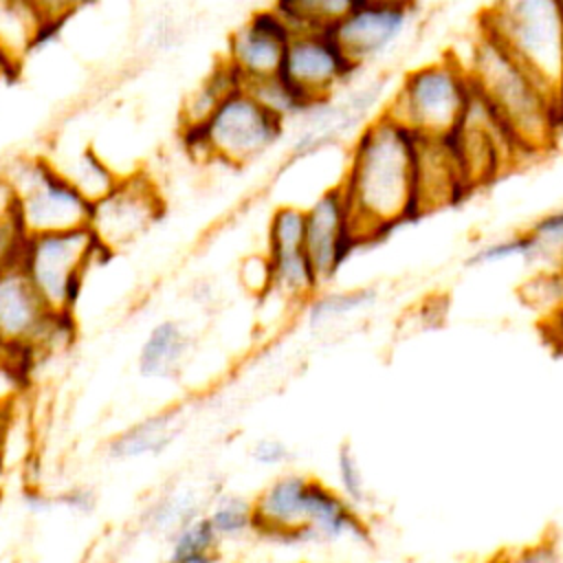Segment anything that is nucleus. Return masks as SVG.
Segmentation results:
<instances>
[{"mask_svg": "<svg viewBox=\"0 0 563 563\" xmlns=\"http://www.w3.org/2000/svg\"><path fill=\"white\" fill-rule=\"evenodd\" d=\"M2 70H4V66H2V62H0V73H2Z\"/></svg>", "mask_w": 563, "mask_h": 563, "instance_id": "40", "label": "nucleus"}, {"mask_svg": "<svg viewBox=\"0 0 563 563\" xmlns=\"http://www.w3.org/2000/svg\"><path fill=\"white\" fill-rule=\"evenodd\" d=\"M205 519L209 521L220 543L255 532L253 499H246L235 493L216 495L205 508Z\"/></svg>", "mask_w": 563, "mask_h": 563, "instance_id": "24", "label": "nucleus"}, {"mask_svg": "<svg viewBox=\"0 0 563 563\" xmlns=\"http://www.w3.org/2000/svg\"><path fill=\"white\" fill-rule=\"evenodd\" d=\"M273 7L295 35V33H306V31H332L334 24L350 9V2L297 0V2H277Z\"/></svg>", "mask_w": 563, "mask_h": 563, "instance_id": "25", "label": "nucleus"}, {"mask_svg": "<svg viewBox=\"0 0 563 563\" xmlns=\"http://www.w3.org/2000/svg\"><path fill=\"white\" fill-rule=\"evenodd\" d=\"M411 9V4L396 0L350 2V9L330 33L350 62L361 68L398 42L409 24Z\"/></svg>", "mask_w": 563, "mask_h": 563, "instance_id": "15", "label": "nucleus"}, {"mask_svg": "<svg viewBox=\"0 0 563 563\" xmlns=\"http://www.w3.org/2000/svg\"><path fill=\"white\" fill-rule=\"evenodd\" d=\"M303 246L319 290L339 273L354 246H358L339 185L319 194L303 209Z\"/></svg>", "mask_w": 563, "mask_h": 563, "instance_id": "12", "label": "nucleus"}, {"mask_svg": "<svg viewBox=\"0 0 563 563\" xmlns=\"http://www.w3.org/2000/svg\"><path fill=\"white\" fill-rule=\"evenodd\" d=\"M312 482L314 477L301 473H282L273 477L253 497L255 532L301 541L308 523Z\"/></svg>", "mask_w": 563, "mask_h": 563, "instance_id": "16", "label": "nucleus"}, {"mask_svg": "<svg viewBox=\"0 0 563 563\" xmlns=\"http://www.w3.org/2000/svg\"><path fill=\"white\" fill-rule=\"evenodd\" d=\"M178 424L180 420L176 409H161V411L147 413L141 420L117 431L108 440L106 453L110 460H119V462L161 455L176 440Z\"/></svg>", "mask_w": 563, "mask_h": 563, "instance_id": "21", "label": "nucleus"}, {"mask_svg": "<svg viewBox=\"0 0 563 563\" xmlns=\"http://www.w3.org/2000/svg\"><path fill=\"white\" fill-rule=\"evenodd\" d=\"M464 66L473 88L501 117L526 154L541 152L554 141L563 106L497 40L479 29Z\"/></svg>", "mask_w": 563, "mask_h": 563, "instance_id": "2", "label": "nucleus"}, {"mask_svg": "<svg viewBox=\"0 0 563 563\" xmlns=\"http://www.w3.org/2000/svg\"><path fill=\"white\" fill-rule=\"evenodd\" d=\"M48 161L90 205L108 196L123 176L92 145L62 150Z\"/></svg>", "mask_w": 563, "mask_h": 563, "instance_id": "22", "label": "nucleus"}, {"mask_svg": "<svg viewBox=\"0 0 563 563\" xmlns=\"http://www.w3.org/2000/svg\"><path fill=\"white\" fill-rule=\"evenodd\" d=\"M541 244L543 253H550L554 246L563 244V207L545 213L528 229Z\"/></svg>", "mask_w": 563, "mask_h": 563, "instance_id": "33", "label": "nucleus"}, {"mask_svg": "<svg viewBox=\"0 0 563 563\" xmlns=\"http://www.w3.org/2000/svg\"><path fill=\"white\" fill-rule=\"evenodd\" d=\"M158 185L143 172L123 174L114 189L90 205L88 231L106 257L141 240L163 216Z\"/></svg>", "mask_w": 563, "mask_h": 563, "instance_id": "8", "label": "nucleus"}, {"mask_svg": "<svg viewBox=\"0 0 563 563\" xmlns=\"http://www.w3.org/2000/svg\"><path fill=\"white\" fill-rule=\"evenodd\" d=\"M191 350V336L176 319L156 321L136 352V369L143 378L167 380L174 378Z\"/></svg>", "mask_w": 563, "mask_h": 563, "instance_id": "20", "label": "nucleus"}, {"mask_svg": "<svg viewBox=\"0 0 563 563\" xmlns=\"http://www.w3.org/2000/svg\"><path fill=\"white\" fill-rule=\"evenodd\" d=\"M240 282L253 295L271 290V266L266 255H249L240 266Z\"/></svg>", "mask_w": 563, "mask_h": 563, "instance_id": "31", "label": "nucleus"}, {"mask_svg": "<svg viewBox=\"0 0 563 563\" xmlns=\"http://www.w3.org/2000/svg\"><path fill=\"white\" fill-rule=\"evenodd\" d=\"M62 312H53L20 266L0 271V350L29 365L44 352Z\"/></svg>", "mask_w": 563, "mask_h": 563, "instance_id": "10", "label": "nucleus"}, {"mask_svg": "<svg viewBox=\"0 0 563 563\" xmlns=\"http://www.w3.org/2000/svg\"><path fill=\"white\" fill-rule=\"evenodd\" d=\"M99 260H106V255L88 227H84L62 233L31 235L20 268L53 312L73 314L88 271Z\"/></svg>", "mask_w": 563, "mask_h": 563, "instance_id": "7", "label": "nucleus"}, {"mask_svg": "<svg viewBox=\"0 0 563 563\" xmlns=\"http://www.w3.org/2000/svg\"><path fill=\"white\" fill-rule=\"evenodd\" d=\"M471 97L473 81L464 62L444 55L409 70L383 112L420 139H449Z\"/></svg>", "mask_w": 563, "mask_h": 563, "instance_id": "4", "label": "nucleus"}, {"mask_svg": "<svg viewBox=\"0 0 563 563\" xmlns=\"http://www.w3.org/2000/svg\"><path fill=\"white\" fill-rule=\"evenodd\" d=\"M290 37L292 31L271 4L266 9L253 11L229 35L227 53L222 59L244 88L282 73Z\"/></svg>", "mask_w": 563, "mask_h": 563, "instance_id": "13", "label": "nucleus"}, {"mask_svg": "<svg viewBox=\"0 0 563 563\" xmlns=\"http://www.w3.org/2000/svg\"><path fill=\"white\" fill-rule=\"evenodd\" d=\"M62 499H64V504L68 508L79 510V512H90L95 508V504H97V495L88 486H75V488L66 490Z\"/></svg>", "mask_w": 563, "mask_h": 563, "instance_id": "35", "label": "nucleus"}, {"mask_svg": "<svg viewBox=\"0 0 563 563\" xmlns=\"http://www.w3.org/2000/svg\"><path fill=\"white\" fill-rule=\"evenodd\" d=\"M286 123L268 112L244 88L220 101L198 128H187L183 141L198 158H216L227 165H246L264 156L284 134Z\"/></svg>", "mask_w": 563, "mask_h": 563, "instance_id": "6", "label": "nucleus"}, {"mask_svg": "<svg viewBox=\"0 0 563 563\" xmlns=\"http://www.w3.org/2000/svg\"><path fill=\"white\" fill-rule=\"evenodd\" d=\"M169 550L167 559H189V556H202V554H218L220 541L216 532L211 530L209 521L205 519V512L198 517H191L183 526H178L167 537Z\"/></svg>", "mask_w": 563, "mask_h": 563, "instance_id": "27", "label": "nucleus"}, {"mask_svg": "<svg viewBox=\"0 0 563 563\" xmlns=\"http://www.w3.org/2000/svg\"><path fill=\"white\" fill-rule=\"evenodd\" d=\"M336 479H339V488H341L339 495L350 506H354L358 510L361 506L367 504V499H369L367 482H365L361 462L350 444H341V449L336 453Z\"/></svg>", "mask_w": 563, "mask_h": 563, "instance_id": "29", "label": "nucleus"}, {"mask_svg": "<svg viewBox=\"0 0 563 563\" xmlns=\"http://www.w3.org/2000/svg\"><path fill=\"white\" fill-rule=\"evenodd\" d=\"M554 334L563 341V310L559 314H554Z\"/></svg>", "mask_w": 563, "mask_h": 563, "instance_id": "39", "label": "nucleus"}, {"mask_svg": "<svg viewBox=\"0 0 563 563\" xmlns=\"http://www.w3.org/2000/svg\"><path fill=\"white\" fill-rule=\"evenodd\" d=\"M479 29L563 106V2H497L482 13Z\"/></svg>", "mask_w": 563, "mask_h": 563, "instance_id": "3", "label": "nucleus"}, {"mask_svg": "<svg viewBox=\"0 0 563 563\" xmlns=\"http://www.w3.org/2000/svg\"><path fill=\"white\" fill-rule=\"evenodd\" d=\"M55 26L42 2L0 0V62L4 70L18 68Z\"/></svg>", "mask_w": 563, "mask_h": 563, "instance_id": "19", "label": "nucleus"}, {"mask_svg": "<svg viewBox=\"0 0 563 563\" xmlns=\"http://www.w3.org/2000/svg\"><path fill=\"white\" fill-rule=\"evenodd\" d=\"M264 255L271 266V290L282 299L308 303V299L319 292L303 246L301 207L282 205L273 211Z\"/></svg>", "mask_w": 563, "mask_h": 563, "instance_id": "14", "label": "nucleus"}, {"mask_svg": "<svg viewBox=\"0 0 563 563\" xmlns=\"http://www.w3.org/2000/svg\"><path fill=\"white\" fill-rule=\"evenodd\" d=\"M545 255L539 240L530 233H515L495 242H488L484 246H479L468 262L473 266H484V264H499V262H510V260H537Z\"/></svg>", "mask_w": 563, "mask_h": 563, "instance_id": "28", "label": "nucleus"}, {"mask_svg": "<svg viewBox=\"0 0 563 563\" xmlns=\"http://www.w3.org/2000/svg\"><path fill=\"white\" fill-rule=\"evenodd\" d=\"M356 70L330 31H306L290 37L279 75L317 106L332 99Z\"/></svg>", "mask_w": 563, "mask_h": 563, "instance_id": "11", "label": "nucleus"}, {"mask_svg": "<svg viewBox=\"0 0 563 563\" xmlns=\"http://www.w3.org/2000/svg\"><path fill=\"white\" fill-rule=\"evenodd\" d=\"M497 563H563V556L552 543L541 541L534 545L519 548L510 554H504Z\"/></svg>", "mask_w": 563, "mask_h": 563, "instance_id": "34", "label": "nucleus"}, {"mask_svg": "<svg viewBox=\"0 0 563 563\" xmlns=\"http://www.w3.org/2000/svg\"><path fill=\"white\" fill-rule=\"evenodd\" d=\"M416 156L418 136L383 110L358 130L336 183L358 244L378 240L418 216Z\"/></svg>", "mask_w": 563, "mask_h": 563, "instance_id": "1", "label": "nucleus"}, {"mask_svg": "<svg viewBox=\"0 0 563 563\" xmlns=\"http://www.w3.org/2000/svg\"><path fill=\"white\" fill-rule=\"evenodd\" d=\"M9 418H11V407H2L0 405V449H2V440H4V431H7ZM2 471H4V464H2V457H0V479H2Z\"/></svg>", "mask_w": 563, "mask_h": 563, "instance_id": "37", "label": "nucleus"}, {"mask_svg": "<svg viewBox=\"0 0 563 563\" xmlns=\"http://www.w3.org/2000/svg\"><path fill=\"white\" fill-rule=\"evenodd\" d=\"M31 385V365L11 352L0 350V405L13 407L26 398Z\"/></svg>", "mask_w": 563, "mask_h": 563, "instance_id": "30", "label": "nucleus"}, {"mask_svg": "<svg viewBox=\"0 0 563 563\" xmlns=\"http://www.w3.org/2000/svg\"><path fill=\"white\" fill-rule=\"evenodd\" d=\"M218 554H202V556H189V559H167L165 563H216Z\"/></svg>", "mask_w": 563, "mask_h": 563, "instance_id": "38", "label": "nucleus"}, {"mask_svg": "<svg viewBox=\"0 0 563 563\" xmlns=\"http://www.w3.org/2000/svg\"><path fill=\"white\" fill-rule=\"evenodd\" d=\"M251 460L255 464H260V466L277 468V466H284V464H288L292 460V451L279 438H260L251 446Z\"/></svg>", "mask_w": 563, "mask_h": 563, "instance_id": "32", "label": "nucleus"}, {"mask_svg": "<svg viewBox=\"0 0 563 563\" xmlns=\"http://www.w3.org/2000/svg\"><path fill=\"white\" fill-rule=\"evenodd\" d=\"M449 143L471 191L495 180L526 154L501 117L475 88Z\"/></svg>", "mask_w": 563, "mask_h": 563, "instance_id": "9", "label": "nucleus"}, {"mask_svg": "<svg viewBox=\"0 0 563 563\" xmlns=\"http://www.w3.org/2000/svg\"><path fill=\"white\" fill-rule=\"evenodd\" d=\"M0 176L13 194V213L29 238L88 227L90 202L51 165L48 156L20 154Z\"/></svg>", "mask_w": 563, "mask_h": 563, "instance_id": "5", "label": "nucleus"}, {"mask_svg": "<svg viewBox=\"0 0 563 563\" xmlns=\"http://www.w3.org/2000/svg\"><path fill=\"white\" fill-rule=\"evenodd\" d=\"M369 537L361 512L350 506L339 490L314 479L310 488L308 523L301 541L310 543H336L343 539L365 541Z\"/></svg>", "mask_w": 563, "mask_h": 563, "instance_id": "18", "label": "nucleus"}, {"mask_svg": "<svg viewBox=\"0 0 563 563\" xmlns=\"http://www.w3.org/2000/svg\"><path fill=\"white\" fill-rule=\"evenodd\" d=\"M238 88H242L240 79L227 66V62L220 57L218 64L209 70V75L183 101L180 130L198 128L200 123H205L211 117V112L220 106V101Z\"/></svg>", "mask_w": 563, "mask_h": 563, "instance_id": "23", "label": "nucleus"}, {"mask_svg": "<svg viewBox=\"0 0 563 563\" xmlns=\"http://www.w3.org/2000/svg\"><path fill=\"white\" fill-rule=\"evenodd\" d=\"M468 185L449 139H420L416 156V209L420 213L455 205Z\"/></svg>", "mask_w": 563, "mask_h": 563, "instance_id": "17", "label": "nucleus"}, {"mask_svg": "<svg viewBox=\"0 0 563 563\" xmlns=\"http://www.w3.org/2000/svg\"><path fill=\"white\" fill-rule=\"evenodd\" d=\"M11 213H13V194H11V189L7 187V183L0 176V220L11 216Z\"/></svg>", "mask_w": 563, "mask_h": 563, "instance_id": "36", "label": "nucleus"}, {"mask_svg": "<svg viewBox=\"0 0 563 563\" xmlns=\"http://www.w3.org/2000/svg\"><path fill=\"white\" fill-rule=\"evenodd\" d=\"M376 299V290L372 288H347V290H330L314 292L306 303V319L310 328H321L354 312L365 310Z\"/></svg>", "mask_w": 563, "mask_h": 563, "instance_id": "26", "label": "nucleus"}]
</instances>
